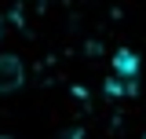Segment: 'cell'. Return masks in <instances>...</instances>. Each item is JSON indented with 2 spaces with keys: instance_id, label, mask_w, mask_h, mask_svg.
<instances>
[{
  "instance_id": "obj_1",
  "label": "cell",
  "mask_w": 146,
  "mask_h": 139,
  "mask_svg": "<svg viewBox=\"0 0 146 139\" xmlns=\"http://www.w3.org/2000/svg\"><path fill=\"white\" fill-rule=\"evenodd\" d=\"M139 81V55L121 48L113 51V73H110V95H128Z\"/></svg>"
},
{
  "instance_id": "obj_2",
  "label": "cell",
  "mask_w": 146,
  "mask_h": 139,
  "mask_svg": "<svg viewBox=\"0 0 146 139\" xmlns=\"http://www.w3.org/2000/svg\"><path fill=\"white\" fill-rule=\"evenodd\" d=\"M26 84V66L18 55H0V95L7 92H18Z\"/></svg>"
},
{
  "instance_id": "obj_3",
  "label": "cell",
  "mask_w": 146,
  "mask_h": 139,
  "mask_svg": "<svg viewBox=\"0 0 146 139\" xmlns=\"http://www.w3.org/2000/svg\"><path fill=\"white\" fill-rule=\"evenodd\" d=\"M0 26H4V22H0Z\"/></svg>"
}]
</instances>
